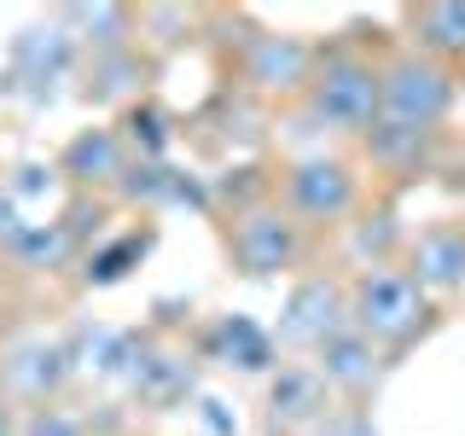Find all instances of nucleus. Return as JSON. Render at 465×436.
Returning <instances> with one entry per match:
<instances>
[{"label": "nucleus", "mask_w": 465, "mask_h": 436, "mask_svg": "<svg viewBox=\"0 0 465 436\" xmlns=\"http://www.w3.org/2000/svg\"><path fill=\"white\" fill-rule=\"evenodd\" d=\"M419 280H430V285H460L465 280V233H425L419 239Z\"/></svg>", "instance_id": "obj_10"}, {"label": "nucleus", "mask_w": 465, "mask_h": 436, "mask_svg": "<svg viewBox=\"0 0 465 436\" xmlns=\"http://www.w3.org/2000/svg\"><path fill=\"white\" fill-rule=\"evenodd\" d=\"M285 198L297 215H309V222H331V215H343L349 203H355V181H349L343 164H331V157H309V164H297L285 174Z\"/></svg>", "instance_id": "obj_4"}, {"label": "nucleus", "mask_w": 465, "mask_h": 436, "mask_svg": "<svg viewBox=\"0 0 465 436\" xmlns=\"http://www.w3.org/2000/svg\"><path fill=\"white\" fill-rule=\"evenodd\" d=\"M349 314H355L361 338L396 343V338H407V332L425 320V291H419V280L401 273V268H367L355 280V302H349Z\"/></svg>", "instance_id": "obj_1"}, {"label": "nucleus", "mask_w": 465, "mask_h": 436, "mask_svg": "<svg viewBox=\"0 0 465 436\" xmlns=\"http://www.w3.org/2000/svg\"><path fill=\"white\" fill-rule=\"evenodd\" d=\"M320 372L331 378V384H343V390H361V384H372V372H378V361H372V338H361V332H331L326 343H320Z\"/></svg>", "instance_id": "obj_8"}, {"label": "nucleus", "mask_w": 465, "mask_h": 436, "mask_svg": "<svg viewBox=\"0 0 465 436\" xmlns=\"http://www.w3.org/2000/svg\"><path fill=\"white\" fill-rule=\"evenodd\" d=\"M331 332H343L338 291H331L326 280L297 285V297H291V309H285V343H326Z\"/></svg>", "instance_id": "obj_6"}, {"label": "nucleus", "mask_w": 465, "mask_h": 436, "mask_svg": "<svg viewBox=\"0 0 465 436\" xmlns=\"http://www.w3.org/2000/svg\"><path fill=\"white\" fill-rule=\"evenodd\" d=\"M309 76V53L297 41H280V35H262L251 47V82L262 87H297Z\"/></svg>", "instance_id": "obj_9"}, {"label": "nucleus", "mask_w": 465, "mask_h": 436, "mask_svg": "<svg viewBox=\"0 0 465 436\" xmlns=\"http://www.w3.org/2000/svg\"><path fill=\"white\" fill-rule=\"evenodd\" d=\"M419 29H425V47L465 53V6H425L419 12Z\"/></svg>", "instance_id": "obj_11"}, {"label": "nucleus", "mask_w": 465, "mask_h": 436, "mask_svg": "<svg viewBox=\"0 0 465 436\" xmlns=\"http://www.w3.org/2000/svg\"><path fill=\"white\" fill-rule=\"evenodd\" d=\"M273 419L280 425H309V419H326V372L320 367H285L268 390Z\"/></svg>", "instance_id": "obj_7"}, {"label": "nucleus", "mask_w": 465, "mask_h": 436, "mask_svg": "<svg viewBox=\"0 0 465 436\" xmlns=\"http://www.w3.org/2000/svg\"><path fill=\"white\" fill-rule=\"evenodd\" d=\"M232 256L251 273H273L297 256V222H285L280 210H251L232 227Z\"/></svg>", "instance_id": "obj_5"}, {"label": "nucleus", "mask_w": 465, "mask_h": 436, "mask_svg": "<svg viewBox=\"0 0 465 436\" xmlns=\"http://www.w3.org/2000/svg\"><path fill=\"white\" fill-rule=\"evenodd\" d=\"M314 116L331 128H367L378 116V70L361 58H331L314 76Z\"/></svg>", "instance_id": "obj_3"}, {"label": "nucleus", "mask_w": 465, "mask_h": 436, "mask_svg": "<svg viewBox=\"0 0 465 436\" xmlns=\"http://www.w3.org/2000/svg\"><path fill=\"white\" fill-rule=\"evenodd\" d=\"M35 436H47V419L35 425ZM53 436H76V425H53Z\"/></svg>", "instance_id": "obj_13"}, {"label": "nucleus", "mask_w": 465, "mask_h": 436, "mask_svg": "<svg viewBox=\"0 0 465 436\" xmlns=\"http://www.w3.org/2000/svg\"><path fill=\"white\" fill-rule=\"evenodd\" d=\"M76 164H99V169H111V140H82V145H76Z\"/></svg>", "instance_id": "obj_12"}, {"label": "nucleus", "mask_w": 465, "mask_h": 436, "mask_svg": "<svg viewBox=\"0 0 465 436\" xmlns=\"http://www.w3.org/2000/svg\"><path fill=\"white\" fill-rule=\"evenodd\" d=\"M378 111L384 123H401V128H425L448 111V76L442 64L430 58H396V64L378 76Z\"/></svg>", "instance_id": "obj_2"}]
</instances>
